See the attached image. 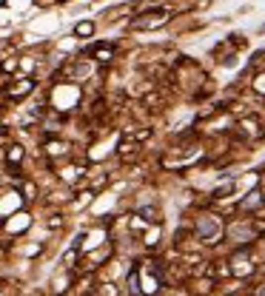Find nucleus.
<instances>
[{
  "mask_svg": "<svg viewBox=\"0 0 265 296\" xmlns=\"http://www.w3.org/2000/svg\"><path fill=\"white\" fill-rule=\"evenodd\" d=\"M168 20V14H165V11H162V14H154V17H137V20L131 23V26H134V29H146V26H160V23H165Z\"/></svg>",
  "mask_w": 265,
  "mask_h": 296,
  "instance_id": "1",
  "label": "nucleus"
},
{
  "mask_svg": "<svg viewBox=\"0 0 265 296\" xmlns=\"http://www.w3.org/2000/svg\"><path fill=\"white\" fill-rule=\"evenodd\" d=\"M217 231H219V228H217V222H214V219H203V222H200V234H203L206 239H211Z\"/></svg>",
  "mask_w": 265,
  "mask_h": 296,
  "instance_id": "2",
  "label": "nucleus"
},
{
  "mask_svg": "<svg viewBox=\"0 0 265 296\" xmlns=\"http://www.w3.org/2000/svg\"><path fill=\"white\" fill-rule=\"evenodd\" d=\"M92 23H80V26H77V29H74V34H80V37H89V34H92Z\"/></svg>",
  "mask_w": 265,
  "mask_h": 296,
  "instance_id": "3",
  "label": "nucleus"
},
{
  "mask_svg": "<svg viewBox=\"0 0 265 296\" xmlns=\"http://www.w3.org/2000/svg\"><path fill=\"white\" fill-rule=\"evenodd\" d=\"M94 54H100V60H108V54H111V46H97V49H94Z\"/></svg>",
  "mask_w": 265,
  "mask_h": 296,
  "instance_id": "4",
  "label": "nucleus"
},
{
  "mask_svg": "<svg viewBox=\"0 0 265 296\" xmlns=\"http://www.w3.org/2000/svg\"><path fill=\"white\" fill-rule=\"evenodd\" d=\"M260 296H265V291H260Z\"/></svg>",
  "mask_w": 265,
  "mask_h": 296,
  "instance_id": "5",
  "label": "nucleus"
}]
</instances>
